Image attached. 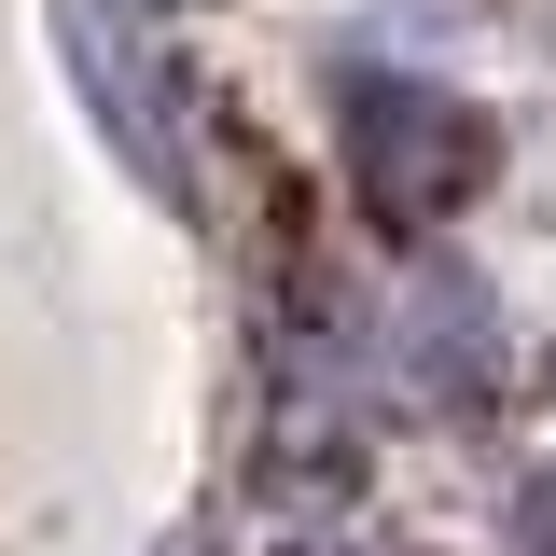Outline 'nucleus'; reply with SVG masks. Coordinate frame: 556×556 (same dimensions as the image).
<instances>
[{"label":"nucleus","mask_w":556,"mask_h":556,"mask_svg":"<svg viewBox=\"0 0 556 556\" xmlns=\"http://www.w3.org/2000/svg\"><path fill=\"white\" fill-rule=\"evenodd\" d=\"M486 181H501V126H486L473 98H445V84H417V70H362V84H348V195H362V223L431 237V223H459Z\"/></svg>","instance_id":"1"},{"label":"nucleus","mask_w":556,"mask_h":556,"mask_svg":"<svg viewBox=\"0 0 556 556\" xmlns=\"http://www.w3.org/2000/svg\"><path fill=\"white\" fill-rule=\"evenodd\" d=\"M515 556H556V486H529V501H515Z\"/></svg>","instance_id":"3"},{"label":"nucleus","mask_w":556,"mask_h":556,"mask_svg":"<svg viewBox=\"0 0 556 556\" xmlns=\"http://www.w3.org/2000/svg\"><path fill=\"white\" fill-rule=\"evenodd\" d=\"M292 556H348V543H292Z\"/></svg>","instance_id":"4"},{"label":"nucleus","mask_w":556,"mask_h":556,"mask_svg":"<svg viewBox=\"0 0 556 556\" xmlns=\"http://www.w3.org/2000/svg\"><path fill=\"white\" fill-rule=\"evenodd\" d=\"M167 556H181V543H167Z\"/></svg>","instance_id":"5"},{"label":"nucleus","mask_w":556,"mask_h":556,"mask_svg":"<svg viewBox=\"0 0 556 556\" xmlns=\"http://www.w3.org/2000/svg\"><path fill=\"white\" fill-rule=\"evenodd\" d=\"M56 42H70V84H84L98 139L126 153L153 195H195V153H181V70L153 56V28H139L126 0H56Z\"/></svg>","instance_id":"2"}]
</instances>
